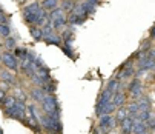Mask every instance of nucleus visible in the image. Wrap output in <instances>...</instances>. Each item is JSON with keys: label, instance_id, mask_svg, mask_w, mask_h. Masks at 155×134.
I'll list each match as a JSON object with an SVG mask.
<instances>
[{"label": "nucleus", "instance_id": "obj_21", "mask_svg": "<svg viewBox=\"0 0 155 134\" xmlns=\"http://www.w3.org/2000/svg\"><path fill=\"white\" fill-rule=\"evenodd\" d=\"M3 45H5V48H6L8 51H14V50L17 48V40H15L12 36H9V37L3 39Z\"/></svg>", "mask_w": 155, "mask_h": 134}, {"label": "nucleus", "instance_id": "obj_40", "mask_svg": "<svg viewBox=\"0 0 155 134\" xmlns=\"http://www.w3.org/2000/svg\"><path fill=\"white\" fill-rule=\"evenodd\" d=\"M0 62H2V54H0Z\"/></svg>", "mask_w": 155, "mask_h": 134}, {"label": "nucleus", "instance_id": "obj_18", "mask_svg": "<svg viewBox=\"0 0 155 134\" xmlns=\"http://www.w3.org/2000/svg\"><path fill=\"white\" fill-rule=\"evenodd\" d=\"M126 109H127V116H129L130 119H137V116H138V105H137L135 102H130V103L126 106Z\"/></svg>", "mask_w": 155, "mask_h": 134}, {"label": "nucleus", "instance_id": "obj_25", "mask_svg": "<svg viewBox=\"0 0 155 134\" xmlns=\"http://www.w3.org/2000/svg\"><path fill=\"white\" fill-rule=\"evenodd\" d=\"M84 20H86V19H83V17L74 14V12H71V15H69V19H68V23H69V25H81V23H84Z\"/></svg>", "mask_w": 155, "mask_h": 134}, {"label": "nucleus", "instance_id": "obj_37", "mask_svg": "<svg viewBox=\"0 0 155 134\" xmlns=\"http://www.w3.org/2000/svg\"><path fill=\"white\" fill-rule=\"evenodd\" d=\"M141 134H152V131H150V129H146V131H144V132H141Z\"/></svg>", "mask_w": 155, "mask_h": 134}, {"label": "nucleus", "instance_id": "obj_16", "mask_svg": "<svg viewBox=\"0 0 155 134\" xmlns=\"http://www.w3.org/2000/svg\"><path fill=\"white\" fill-rule=\"evenodd\" d=\"M112 102L117 108H120V106H124V103H126V93H123V91H120V93H117V94H114L112 96Z\"/></svg>", "mask_w": 155, "mask_h": 134}, {"label": "nucleus", "instance_id": "obj_13", "mask_svg": "<svg viewBox=\"0 0 155 134\" xmlns=\"http://www.w3.org/2000/svg\"><path fill=\"white\" fill-rule=\"evenodd\" d=\"M132 126H134V119L126 117L123 122H120L121 134H132Z\"/></svg>", "mask_w": 155, "mask_h": 134}, {"label": "nucleus", "instance_id": "obj_11", "mask_svg": "<svg viewBox=\"0 0 155 134\" xmlns=\"http://www.w3.org/2000/svg\"><path fill=\"white\" fill-rule=\"evenodd\" d=\"M121 88H123V85L120 83V80H118V79H110V80H109V83L106 85V89H107V91H110L112 94L120 93V91H121Z\"/></svg>", "mask_w": 155, "mask_h": 134}, {"label": "nucleus", "instance_id": "obj_8", "mask_svg": "<svg viewBox=\"0 0 155 134\" xmlns=\"http://www.w3.org/2000/svg\"><path fill=\"white\" fill-rule=\"evenodd\" d=\"M0 80H2L5 85H11V86H14L17 83L15 76L12 73H9L8 70H0Z\"/></svg>", "mask_w": 155, "mask_h": 134}, {"label": "nucleus", "instance_id": "obj_1", "mask_svg": "<svg viewBox=\"0 0 155 134\" xmlns=\"http://www.w3.org/2000/svg\"><path fill=\"white\" fill-rule=\"evenodd\" d=\"M40 105L43 109V114L60 117V105H58V100L54 94H46L43 97V100L40 102Z\"/></svg>", "mask_w": 155, "mask_h": 134}, {"label": "nucleus", "instance_id": "obj_3", "mask_svg": "<svg viewBox=\"0 0 155 134\" xmlns=\"http://www.w3.org/2000/svg\"><path fill=\"white\" fill-rule=\"evenodd\" d=\"M5 111V116L11 117V119H15V120H25L26 119V111H28V106L21 102H15L12 108L9 109H3Z\"/></svg>", "mask_w": 155, "mask_h": 134}, {"label": "nucleus", "instance_id": "obj_14", "mask_svg": "<svg viewBox=\"0 0 155 134\" xmlns=\"http://www.w3.org/2000/svg\"><path fill=\"white\" fill-rule=\"evenodd\" d=\"M146 129H149V128H147V125H146V122H143V120H140V119H134L132 134H141V132H144Z\"/></svg>", "mask_w": 155, "mask_h": 134}, {"label": "nucleus", "instance_id": "obj_29", "mask_svg": "<svg viewBox=\"0 0 155 134\" xmlns=\"http://www.w3.org/2000/svg\"><path fill=\"white\" fill-rule=\"evenodd\" d=\"M74 6H75V0H63V3H61V9H63V11L72 12Z\"/></svg>", "mask_w": 155, "mask_h": 134}, {"label": "nucleus", "instance_id": "obj_10", "mask_svg": "<svg viewBox=\"0 0 155 134\" xmlns=\"http://www.w3.org/2000/svg\"><path fill=\"white\" fill-rule=\"evenodd\" d=\"M112 93H110V91H107V89H104V91L100 94V97L97 99V106L95 108H101L103 105H106V103H109L110 100H112Z\"/></svg>", "mask_w": 155, "mask_h": 134}, {"label": "nucleus", "instance_id": "obj_15", "mask_svg": "<svg viewBox=\"0 0 155 134\" xmlns=\"http://www.w3.org/2000/svg\"><path fill=\"white\" fill-rule=\"evenodd\" d=\"M12 96H14V99H15L17 102H21V103H25L26 99H28V94H26L20 86H14V89H12Z\"/></svg>", "mask_w": 155, "mask_h": 134}, {"label": "nucleus", "instance_id": "obj_31", "mask_svg": "<svg viewBox=\"0 0 155 134\" xmlns=\"http://www.w3.org/2000/svg\"><path fill=\"white\" fill-rule=\"evenodd\" d=\"M48 15H49V20H55V19L64 17V14H63V9H61V8H55V9H52Z\"/></svg>", "mask_w": 155, "mask_h": 134}, {"label": "nucleus", "instance_id": "obj_23", "mask_svg": "<svg viewBox=\"0 0 155 134\" xmlns=\"http://www.w3.org/2000/svg\"><path fill=\"white\" fill-rule=\"evenodd\" d=\"M43 42H46L48 45H57V46H58V45L61 43V37L58 36V34H51V36H48V37H45V40H43Z\"/></svg>", "mask_w": 155, "mask_h": 134}, {"label": "nucleus", "instance_id": "obj_22", "mask_svg": "<svg viewBox=\"0 0 155 134\" xmlns=\"http://www.w3.org/2000/svg\"><path fill=\"white\" fill-rule=\"evenodd\" d=\"M29 33L34 37V40H37V42L43 40V29L41 28H38V26H29Z\"/></svg>", "mask_w": 155, "mask_h": 134}, {"label": "nucleus", "instance_id": "obj_26", "mask_svg": "<svg viewBox=\"0 0 155 134\" xmlns=\"http://www.w3.org/2000/svg\"><path fill=\"white\" fill-rule=\"evenodd\" d=\"M52 22V26L54 29H60V28H64L66 23H68V19L66 17H60V19H55V20H51Z\"/></svg>", "mask_w": 155, "mask_h": 134}, {"label": "nucleus", "instance_id": "obj_19", "mask_svg": "<svg viewBox=\"0 0 155 134\" xmlns=\"http://www.w3.org/2000/svg\"><path fill=\"white\" fill-rule=\"evenodd\" d=\"M126 117H129V116H127V109H126V106H120L118 109H115V117H114L115 122L120 123V122H123Z\"/></svg>", "mask_w": 155, "mask_h": 134}, {"label": "nucleus", "instance_id": "obj_12", "mask_svg": "<svg viewBox=\"0 0 155 134\" xmlns=\"http://www.w3.org/2000/svg\"><path fill=\"white\" fill-rule=\"evenodd\" d=\"M134 102L138 105V111H149L150 109V99L147 96H141Z\"/></svg>", "mask_w": 155, "mask_h": 134}, {"label": "nucleus", "instance_id": "obj_36", "mask_svg": "<svg viewBox=\"0 0 155 134\" xmlns=\"http://www.w3.org/2000/svg\"><path fill=\"white\" fill-rule=\"evenodd\" d=\"M150 37H155V28L150 29Z\"/></svg>", "mask_w": 155, "mask_h": 134}, {"label": "nucleus", "instance_id": "obj_7", "mask_svg": "<svg viewBox=\"0 0 155 134\" xmlns=\"http://www.w3.org/2000/svg\"><path fill=\"white\" fill-rule=\"evenodd\" d=\"M137 66H138V71H143V73L144 71H155V60H152L149 57H143L138 60Z\"/></svg>", "mask_w": 155, "mask_h": 134}, {"label": "nucleus", "instance_id": "obj_9", "mask_svg": "<svg viewBox=\"0 0 155 134\" xmlns=\"http://www.w3.org/2000/svg\"><path fill=\"white\" fill-rule=\"evenodd\" d=\"M29 96H31V99L34 100V102H41L43 100V97H45L46 94H45V91L40 88V86H34V88H31V91H29Z\"/></svg>", "mask_w": 155, "mask_h": 134}, {"label": "nucleus", "instance_id": "obj_24", "mask_svg": "<svg viewBox=\"0 0 155 134\" xmlns=\"http://www.w3.org/2000/svg\"><path fill=\"white\" fill-rule=\"evenodd\" d=\"M55 88H57V85H55V82H52V80L46 82L45 85L41 86V89L45 91V94H54V93H55Z\"/></svg>", "mask_w": 155, "mask_h": 134}, {"label": "nucleus", "instance_id": "obj_20", "mask_svg": "<svg viewBox=\"0 0 155 134\" xmlns=\"http://www.w3.org/2000/svg\"><path fill=\"white\" fill-rule=\"evenodd\" d=\"M40 6L45 9V11H46V9H48V11H52V9L58 8V0H43Z\"/></svg>", "mask_w": 155, "mask_h": 134}, {"label": "nucleus", "instance_id": "obj_35", "mask_svg": "<svg viewBox=\"0 0 155 134\" xmlns=\"http://www.w3.org/2000/svg\"><path fill=\"white\" fill-rule=\"evenodd\" d=\"M8 94H6V91L5 89H0V103H2L3 100H5V97H6Z\"/></svg>", "mask_w": 155, "mask_h": 134}, {"label": "nucleus", "instance_id": "obj_33", "mask_svg": "<svg viewBox=\"0 0 155 134\" xmlns=\"http://www.w3.org/2000/svg\"><path fill=\"white\" fill-rule=\"evenodd\" d=\"M63 53L68 57L74 59V53H72V46H71V45H64V46H63Z\"/></svg>", "mask_w": 155, "mask_h": 134}, {"label": "nucleus", "instance_id": "obj_38", "mask_svg": "<svg viewBox=\"0 0 155 134\" xmlns=\"http://www.w3.org/2000/svg\"><path fill=\"white\" fill-rule=\"evenodd\" d=\"M2 14H5V11H3V8H2V5H0V15Z\"/></svg>", "mask_w": 155, "mask_h": 134}, {"label": "nucleus", "instance_id": "obj_17", "mask_svg": "<svg viewBox=\"0 0 155 134\" xmlns=\"http://www.w3.org/2000/svg\"><path fill=\"white\" fill-rule=\"evenodd\" d=\"M134 68L132 66H124V68H121V73L118 74V80H126V79H130L132 76H134Z\"/></svg>", "mask_w": 155, "mask_h": 134}, {"label": "nucleus", "instance_id": "obj_6", "mask_svg": "<svg viewBox=\"0 0 155 134\" xmlns=\"http://www.w3.org/2000/svg\"><path fill=\"white\" fill-rule=\"evenodd\" d=\"M98 126H100V129H103V132L110 131V129H112V128L115 126V119L112 117V114H104V116H100Z\"/></svg>", "mask_w": 155, "mask_h": 134}, {"label": "nucleus", "instance_id": "obj_27", "mask_svg": "<svg viewBox=\"0 0 155 134\" xmlns=\"http://www.w3.org/2000/svg\"><path fill=\"white\" fill-rule=\"evenodd\" d=\"M72 36H74V34H72V31L68 28V29H64V31L61 33V36H60V37L63 39L64 45H71V42H72V39H74Z\"/></svg>", "mask_w": 155, "mask_h": 134}, {"label": "nucleus", "instance_id": "obj_30", "mask_svg": "<svg viewBox=\"0 0 155 134\" xmlns=\"http://www.w3.org/2000/svg\"><path fill=\"white\" fill-rule=\"evenodd\" d=\"M15 102H17V100L14 99V96H6V97H5V100L2 102V105H3V109H9V108H12Z\"/></svg>", "mask_w": 155, "mask_h": 134}, {"label": "nucleus", "instance_id": "obj_28", "mask_svg": "<svg viewBox=\"0 0 155 134\" xmlns=\"http://www.w3.org/2000/svg\"><path fill=\"white\" fill-rule=\"evenodd\" d=\"M9 36H11V28H9V25H8V23H0V37L6 39V37H9Z\"/></svg>", "mask_w": 155, "mask_h": 134}, {"label": "nucleus", "instance_id": "obj_5", "mask_svg": "<svg viewBox=\"0 0 155 134\" xmlns=\"http://www.w3.org/2000/svg\"><path fill=\"white\" fill-rule=\"evenodd\" d=\"M127 94H129V97L132 100H137L138 97L143 96V85H141L140 79H137V77L132 79V82L127 86Z\"/></svg>", "mask_w": 155, "mask_h": 134}, {"label": "nucleus", "instance_id": "obj_4", "mask_svg": "<svg viewBox=\"0 0 155 134\" xmlns=\"http://www.w3.org/2000/svg\"><path fill=\"white\" fill-rule=\"evenodd\" d=\"M2 63L6 66L8 70H11V71H18L20 70V65H18V59L14 56V53L12 51H5L3 54H2Z\"/></svg>", "mask_w": 155, "mask_h": 134}, {"label": "nucleus", "instance_id": "obj_39", "mask_svg": "<svg viewBox=\"0 0 155 134\" xmlns=\"http://www.w3.org/2000/svg\"><path fill=\"white\" fill-rule=\"evenodd\" d=\"M0 134H3V129L2 128H0Z\"/></svg>", "mask_w": 155, "mask_h": 134}, {"label": "nucleus", "instance_id": "obj_32", "mask_svg": "<svg viewBox=\"0 0 155 134\" xmlns=\"http://www.w3.org/2000/svg\"><path fill=\"white\" fill-rule=\"evenodd\" d=\"M146 125H147V128L152 131V129H155V111H150V117H149V120L146 122Z\"/></svg>", "mask_w": 155, "mask_h": 134}, {"label": "nucleus", "instance_id": "obj_2", "mask_svg": "<svg viewBox=\"0 0 155 134\" xmlns=\"http://www.w3.org/2000/svg\"><path fill=\"white\" fill-rule=\"evenodd\" d=\"M40 126L45 129V131H48L49 134H61V122H60V117L41 114V116H40Z\"/></svg>", "mask_w": 155, "mask_h": 134}, {"label": "nucleus", "instance_id": "obj_34", "mask_svg": "<svg viewBox=\"0 0 155 134\" xmlns=\"http://www.w3.org/2000/svg\"><path fill=\"white\" fill-rule=\"evenodd\" d=\"M146 57H149V59L155 60V46H150V48H149V51L146 53Z\"/></svg>", "mask_w": 155, "mask_h": 134}]
</instances>
